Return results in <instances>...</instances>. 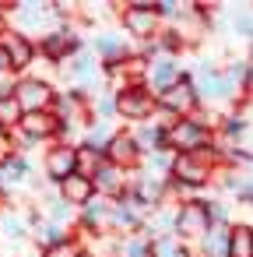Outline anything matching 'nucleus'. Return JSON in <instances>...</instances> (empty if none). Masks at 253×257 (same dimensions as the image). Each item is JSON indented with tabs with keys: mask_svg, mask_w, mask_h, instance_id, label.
<instances>
[{
	"mask_svg": "<svg viewBox=\"0 0 253 257\" xmlns=\"http://www.w3.org/2000/svg\"><path fill=\"white\" fill-rule=\"evenodd\" d=\"M57 127H60V120L50 113V109H43V113H22V120H18V134H25L32 145H39V141H50V138H57Z\"/></svg>",
	"mask_w": 253,
	"mask_h": 257,
	"instance_id": "17",
	"label": "nucleus"
},
{
	"mask_svg": "<svg viewBox=\"0 0 253 257\" xmlns=\"http://www.w3.org/2000/svg\"><path fill=\"white\" fill-rule=\"evenodd\" d=\"M120 25H123V36H127V39H137V43L155 39V36L162 32V22H158V15H155V4H144V0L127 4V8L120 11Z\"/></svg>",
	"mask_w": 253,
	"mask_h": 257,
	"instance_id": "7",
	"label": "nucleus"
},
{
	"mask_svg": "<svg viewBox=\"0 0 253 257\" xmlns=\"http://www.w3.org/2000/svg\"><path fill=\"white\" fill-rule=\"evenodd\" d=\"M197 257H228V225H211L197 239Z\"/></svg>",
	"mask_w": 253,
	"mask_h": 257,
	"instance_id": "23",
	"label": "nucleus"
},
{
	"mask_svg": "<svg viewBox=\"0 0 253 257\" xmlns=\"http://www.w3.org/2000/svg\"><path fill=\"white\" fill-rule=\"evenodd\" d=\"M4 74H11V67H8V57L0 53V78H4Z\"/></svg>",
	"mask_w": 253,
	"mask_h": 257,
	"instance_id": "32",
	"label": "nucleus"
},
{
	"mask_svg": "<svg viewBox=\"0 0 253 257\" xmlns=\"http://www.w3.org/2000/svg\"><path fill=\"white\" fill-rule=\"evenodd\" d=\"M36 187V176H32V166L22 152H8L0 155V194H15L18 187Z\"/></svg>",
	"mask_w": 253,
	"mask_h": 257,
	"instance_id": "12",
	"label": "nucleus"
},
{
	"mask_svg": "<svg viewBox=\"0 0 253 257\" xmlns=\"http://www.w3.org/2000/svg\"><path fill=\"white\" fill-rule=\"evenodd\" d=\"M0 138H4V131H0Z\"/></svg>",
	"mask_w": 253,
	"mask_h": 257,
	"instance_id": "34",
	"label": "nucleus"
},
{
	"mask_svg": "<svg viewBox=\"0 0 253 257\" xmlns=\"http://www.w3.org/2000/svg\"><path fill=\"white\" fill-rule=\"evenodd\" d=\"M88 116L109 123V120L116 116V92H113V88H99V92L88 99Z\"/></svg>",
	"mask_w": 253,
	"mask_h": 257,
	"instance_id": "26",
	"label": "nucleus"
},
{
	"mask_svg": "<svg viewBox=\"0 0 253 257\" xmlns=\"http://www.w3.org/2000/svg\"><path fill=\"white\" fill-rule=\"evenodd\" d=\"M81 253H85L81 236H71V239H64V243H57V246H46V250H43V257H81Z\"/></svg>",
	"mask_w": 253,
	"mask_h": 257,
	"instance_id": "28",
	"label": "nucleus"
},
{
	"mask_svg": "<svg viewBox=\"0 0 253 257\" xmlns=\"http://www.w3.org/2000/svg\"><path fill=\"white\" fill-rule=\"evenodd\" d=\"M43 173H46L50 183H60V180H67L71 173H78V148L53 141V145L46 148V155H43Z\"/></svg>",
	"mask_w": 253,
	"mask_h": 257,
	"instance_id": "14",
	"label": "nucleus"
},
{
	"mask_svg": "<svg viewBox=\"0 0 253 257\" xmlns=\"http://www.w3.org/2000/svg\"><path fill=\"white\" fill-rule=\"evenodd\" d=\"M15 95V78H0V99Z\"/></svg>",
	"mask_w": 253,
	"mask_h": 257,
	"instance_id": "30",
	"label": "nucleus"
},
{
	"mask_svg": "<svg viewBox=\"0 0 253 257\" xmlns=\"http://www.w3.org/2000/svg\"><path fill=\"white\" fill-rule=\"evenodd\" d=\"M67 74H71V88H78L81 95H95L99 88H106V74H102V64H99V57L88 50V46H81L71 60H67Z\"/></svg>",
	"mask_w": 253,
	"mask_h": 257,
	"instance_id": "4",
	"label": "nucleus"
},
{
	"mask_svg": "<svg viewBox=\"0 0 253 257\" xmlns=\"http://www.w3.org/2000/svg\"><path fill=\"white\" fill-rule=\"evenodd\" d=\"M246 95L253 99V57H249V71H246Z\"/></svg>",
	"mask_w": 253,
	"mask_h": 257,
	"instance_id": "31",
	"label": "nucleus"
},
{
	"mask_svg": "<svg viewBox=\"0 0 253 257\" xmlns=\"http://www.w3.org/2000/svg\"><path fill=\"white\" fill-rule=\"evenodd\" d=\"M214 169H221V152L218 145L204 148V152H186V155H172V180L183 183L186 190H200V187H211L214 180Z\"/></svg>",
	"mask_w": 253,
	"mask_h": 257,
	"instance_id": "1",
	"label": "nucleus"
},
{
	"mask_svg": "<svg viewBox=\"0 0 253 257\" xmlns=\"http://www.w3.org/2000/svg\"><path fill=\"white\" fill-rule=\"evenodd\" d=\"M228 257H253V225L249 222L228 225Z\"/></svg>",
	"mask_w": 253,
	"mask_h": 257,
	"instance_id": "24",
	"label": "nucleus"
},
{
	"mask_svg": "<svg viewBox=\"0 0 253 257\" xmlns=\"http://www.w3.org/2000/svg\"><path fill=\"white\" fill-rule=\"evenodd\" d=\"M85 46L81 32L71 25V22H60L53 32H46L43 39H36V60H46V64H67L78 50Z\"/></svg>",
	"mask_w": 253,
	"mask_h": 257,
	"instance_id": "3",
	"label": "nucleus"
},
{
	"mask_svg": "<svg viewBox=\"0 0 253 257\" xmlns=\"http://www.w3.org/2000/svg\"><path fill=\"white\" fill-rule=\"evenodd\" d=\"M102 162H106L102 155H95V152H88V148H78V173H81V176H92Z\"/></svg>",
	"mask_w": 253,
	"mask_h": 257,
	"instance_id": "29",
	"label": "nucleus"
},
{
	"mask_svg": "<svg viewBox=\"0 0 253 257\" xmlns=\"http://www.w3.org/2000/svg\"><path fill=\"white\" fill-rule=\"evenodd\" d=\"M116 116H123L127 123H144L155 116V99L144 85H130L123 92H116Z\"/></svg>",
	"mask_w": 253,
	"mask_h": 257,
	"instance_id": "8",
	"label": "nucleus"
},
{
	"mask_svg": "<svg viewBox=\"0 0 253 257\" xmlns=\"http://www.w3.org/2000/svg\"><path fill=\"white\" fill-rule=\"evenodd\" d=\"M0 236L11 239V243H25L29 229H25V215L15 208H0Z\"/></svg>",
	"mask_w": 253,
	"mask_h": 257,
	"instance_id": "25",
	"label": "nucleus"
},
{
	"mask_svg": "<svg viewBox=\"0 0 253 257\" xmlns=\"http://www.w3.org/2000/svg\"><path fill=\"white\" fill-rule=\"evenodd\" d=\"M81 257H95V253H81Z\"/></svg>",
	"mask_w": 253,
	"mask_h": 257,
	"instance_id": "33",
	"label": "nucleus"
},
{
	"mask_svg": "<svg viewBox=\"0 0 253 257\" xmlns=\"http://www.w3.org/2000/svg\"><path fill=\"white\" fill-rule=\"evenodd\" d=\"M190 88L197 95V106H218V102H228V92H225V81H221V67L214 60H200L193 71H190Z\"/></svg>",
	"mask_w": 253,
	"mask_h": 257,
	"instance_id": "5",
	"label": "nucleus"
},
{
	"mask_svg": "<svg viewBox=\"0 0 253 257\" xmlns=\"http://www.w3.org/2000/svg\"><path fill=\"white\" fill-rule=\"evenodd\" d=\"M141 236H148V239L176 236V204H158V208L141 222Z\"/></svg>",
	"mask_w": 253,
	"mask_h": 257,
	"instance_id": "19",
	"label": "nucleus"
},
{
	"mask_svg": "<svg viewBox=\"0 0 253 257\" xmlns=\"http://www.w3.org/2000/svg\"><path fill=\"white\" fill-rule=\"evenodd\" d=\"M88 50L99 57V64H120L123 57L134 53V43L120 29H102V32H95V39H92Z\"/></svg>",
	"mask_w": 253,
	"mask_h": 257,
	"instance_id": "13",
	"label": "nucleus"
},
{
	"mask_svg": "<svg viewBox=\"0 0 253 257\" xmlns=\"http://www.w3.org/2000/svg\"><path fill=\"white\" fill-rule=\"evenodd\" d=\"M106 215H109V201L106 197H88L81 208H78V222H74V229L78 232H88V236H106L109 229H106Z\"/></svg>",
	"mask_w": 253,
	"mask_h": 257,
	"instance_id": "16",
	"label": "nucleus"
},
{
	"mask_svg": "<svg viewBox=\"0 0 253 257\" xmlns=\"http://www.w3.org/2000/svg\"><path fill=\"white\" fill-rule=\"evenodd\" d=\"M0 53L8 57V67H11V74H22L25 67H32V60H36V43L32 39H25L22 32H15V29H0Z\"/></svg>",
	"mask_w": 253,
	"mask_h": 257,
	"instance_id": "11",
	"label": "nucleus"
},
{
	"mask_svg": "<svg viewBox=\"0 0 253 257\" xmlns=\"http://www.w3.org/2000/svg\"><path fill=\"white\" fill-rule=\"evenodd\" d=\"M130 138H134V145H137L141 155H148V152H162V148H165V127H162L155 116L144 120V123H137V127L130 131Z\"/></svg>",
	"mask_w": 253,
	"mask_h": 257,
	"instance_id": "20",
	"label": "nucleus"
},
{
	"mask_svg": "<svg viewBox=\"0 0 253 257\" xmlns=\"http://www.w3.org/2000/svg\"><path fill=\"white\" fill-rule=\"evenodd\" d=\"M214 145V131L204 127L197 116H179L165 127V148L172 155H186V152H204Z\"/></svg>",
	"mask_w": 253,
	"mask_h": 257,
	"instance_id": "2",
	"label": "nucleus"
},
{
	"mask_svg": "<svg viewBox=\"0 0 253 257\" xmlns=\"http://www.w3.org/2000/svg\"><path fill=\"white\" fill-rule=\"evenodd\" d=\"M53 99H57V85L50 78H39V74L15 78V102L22 106V113H43L53 106Z\"/></svg>",
	"mask_w": 253,
	"mask_h": 257,
	"instance_id": "6",
	"label": "nucleus"
},
{
	"mask_svg": "<svg viewBox=\"0 0 253 257\" xmlns=\"http://www.w3.org/2000/svg\"><path fill=\"white\" fill-rule=\"evenodd\" d=\"M106 162L116 166V169H123V173H134V169L141 166V152H137L130 131H116V134H113V141H109V148H106Z\"/></svg>",
	"mask_w": 253,
	"mask_h": 257,
	"instance_id": "15",
	"label": "nucleus"
},
{
	"mask_svg": "<svg viewBox=\"0 0 253 257\" xmlns=\"http://www.w3.org/2000/svg\"><path fill=\"white\" fill-rule=\"evenodd\" d=\"M53 190L67 201V204H74V208H81L88 197H95V187H92V180L88 176H81V173H71L67 180H60V183H53Z\"/></svg>",
	"mask_w": 253,
	"mask_h": 257,
	"instance_id": "21",
	"label": "nucleus"
},
{
	"mask_svg": "<svg viewBox=\"0 0 253 257\" xmlns=\"http://www.w3.org/2000/svg\"><path fill=\"white\" fill-rule=\"evenodd\" d=\"M183 64H179V57H155V60H148V74H144V88L151 92V99H162L179 78H183Z\"/></svg>",
	"mask_w": 253,
	"mask_h": 257,
	"instance_id": "10",
	"label": "nucleus"
},
{
	"mask_svg": "<svg viewBox=\"0 0 253 257\" xmlns=\"http://www.w3.org/2000/svg\"><path fill=\"white\" fill-rule=\"evenodd\" d=\"M88 180H92V187H95V194H99V197L113 201V197H116V194H120V190L130 183V173H123V169H116V166L102 162V166H99V169H95Z\"/></svg>",
	"mask_w": 253,
	"mask_h": 257,
	"instance_id": "18",
	"label": "nucleus"
},
{
	"mask_svg": "<svg viewBox=\"0 0 253 257\" xmlns=\"http://www.w3.org/2000/svg\"><path fill=\"white\" fill-rule=\"evenodd\" d=\"M207 229H211V222H207L204 197H190V201L176 204V236H179L183 243H190V239L197 243Z\"/></svg>",
	"mask_w": 253,
	"mask_h": 257,
	"instance_id": "9",
	"label": "nucleus"
},
{
	"mask_svg": "<svg viewBox=\"0 0 253 257\" xmlns=\"http://www.w3.org/2000/svg\"><path fill=\"white\" fill-rule=\"evenodd\" d=\"M113 123H102V120H88V127H85V134H81V145L78 148H88V152H95V155H102L106 159V148H109V141H113Z\"/></svg>",
	"mask_w": 253,
	"mask_h": 257,
	"instance_id": "22",
	"label": "nucleus"
},
{
	"mask_svg": "<svg viewBox=\"0 0 253 257\" xmlns=\"http://www.w3.org/2000/svg\"><path fill=\"white\" fill-rule=\"evenodd\" d=\"M151 257H197V253L179 236H162V239H151Z\"/></svg>",
	"mask_w": 253,
	"mask_h": 257,
	"instance_id": "27",
	"label": "nucleus"
}]
</instances>
